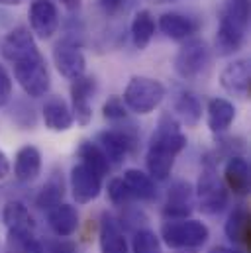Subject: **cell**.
<instances>
[{
    "label": "cell",
    "mask_w": 251,
    "mask_h": 253,
    "mask_svg": "<svg viewBox=\"0 0 251 253\" xmlns=\"http://www.w3.org/2000/svg\"><path fill=\"white\" fill-rule=\"evenodd\" d=\"M2 218H4V224H6V228H8L10 238L34 236L36 222H34L30 210H28L22 202H18V200L6 202L4 210H2Z\"/></svg>",
    "instance_id": "cell-12"
},
{
    "label": "cell",
    "mask_w": 251,
    "mask_h": 253,
    "mask_svg": "<svg viewBox=\"0 0 251 253\" xmlns=\"http://www.w3.org/2000/svg\"><path fill=\"white\" fill-rule=\"evenodd\" d=\"M236 120V106L226 98H212L206 108V124L210 131L222 133Z\"/></svg>",
    "instance_id": "cell-22"
},
{
    "label": "cell",
    "mask_w": 251,
    "mask_h": 253,
    "mask_svg": "<svg viewBox=\"0 0 251 253\" xmlns=\"http://www.w3.org/2000/svg\"><path fill=\"white\" fill-rule=\"evenodd\" d=\"M210 232L206 224L200 220L183 218V220H167L161 226V238L163 242L173 250H190L200 248L206 244Z\"/></svg>",
    "instance_id": "cell-5"
},
{
    "label": "cell",
    "mask_w": 251,
    "mask_h": 253,
    "mask_svg": "<svg viewBox=\"0 0 251 253\" xmlns=\"http://www.w3.org/2000/svg\"><path fill=\"white\" fill-rule=\"evenodd\" d=\"M159 30L175 42L188 40L192 34H196L198 24L181 12H165L159 16Z\"/></svg>",
    "instance_id": "cell-17"
},
{
    "label": "cell",
    "mask_w": 251,
    "mask_h": 253,
    "mask_svg": "<svg viewBox=\"0 0 251 253\" xmlns=\"http://www.w3.org/2000/svg\"><path fill=\"white\" fill-rule=\"evenodd\" d=\"M69 12H77L81 8V0H59Z\"/></svg>",
    "instance_id": "cell-38"
},
{
    "label": "cell",
    "mask_w": 251,
    "mask_h": 253,
    "mask_svg": "<svg viewBox=\"0 0 251 253\" xmlns=\"http://www.w3.org/2000/svg\"><path fill=\"white\" fill-rule=\"evenodd\" d=\"M42 253H79L73 242H51L45 248L42 246Z\"/></svg>",
    "instance_id": "cell-35"
},
{
    "label": "cell",
    "mask_w": 251,
    "mask_h": 253,
    "mask_svg": "<svg viewBox=\"0 0 251 253\" xmlns=\"http://www.w3.org/2000/svg\"><path fill=\"white\" fill-rule=\"evenodd\" d=\"M28 18L32 32L42 40H49L59 28V12L51 0H34Z\"/></svg>",
    "instance_id": "cell-10"
},
{
    "label": "cell",
    "mask_w": 251,
    "mask_h": 253,
    "mask_svg": "<svg viewBox=\"0 0 251 253\" xmlns=\"http://www.w3.org/2000/svg\"><path fill=\"white\" fill-rule=\"evenodd\" d=\"M122 181L126 183V187L129 190V194L133 196V200H153L157 196V189L155 183L149 175H145L139 169H127L122 177Z\"/></svg>",
    "instance_id": "cell-25"
},
{
    "label": "cell",
    "mask_w": 251,
    "mask_h": 253,
    "mask_svg": "<svg viewBox=\"0 0 251 253\" xmlns=\"http://www.w3.org/2000/svg\"><path fill=\"white\" fill-rule=\"evenodd\" d=\"M131 40L137 49H145L155 34V20L149 10H139L131 20Z\"/></svg>",
    "instance_id": "cell-26"
},
{
    "label": "cell",
    "mask_w": 251,
    "mask_h": 253,
    "mask_svg": "<svg viewBox=\"0 0 251 253\" xmlns=\"http://www.w3.org/2000/svg\"><path fill=\"white\" fill-rule=\"evenodd\" d=\"M102 116L104 120L108 122H120V120H126L127 112H126V104L122 100V96H110L104 106H102Z\"/></svg>",
    "instance_id": "cell-33"
},
{
    "label": "cell",
    "mask_w": 251,
    "mask_h": 253,
    "mask_svg": "<svg viewBox=\"0 0 251 253\" xmlns=\"http://www.w3.org/2000/svg\"><path fill=\"white\" fill-rule=\"evenodd\" d=\"M43 122L51 131H67L73 127V114L71 108L61 96H51L43 106Z\"/></svg>",
    "instance_id": "cell-24"
},
{
    "label": "cell",
    "mask_w": 251,
    "mask_h": 253,
    "mask_svg": "<svg viewBox=\"0 0 251 253\" xmlns=\"http://www.w3.org/2000/svg\"><path fill=\"white\" fill-rule=\"evenodd\" d=\"M208 61H210V49L206 42L200 38H192L187 40V43L175 55V71L181 79L192 81L206 69Z\"/></svg>",
    "instance_id": "cell-6"
},
{
    "label": "cell",
    "mask_w": 251,
    "mask_h": 253,
    "mask_svg": "<svg viewBox=\"0 0 251 253\" xmlns=\"http://www.w3.org/2000/svg\"><path fill=\"white\" fill-rule=\"evenodd\" d=\"M14 69V77L18 81V84L24 88V92L32 98H42L47 94L49 86H51V79H49V71L43 55L40 53V49H34L18 59L12 61Z\"/></svg>",
    "instance_id": "cell-2"
},
{
    "label": "cell",
    "mask_w": 251,
    "mask_h": 253,
    "mask_svg": "<svg viewBox=\"0 0 251 253\" xmlns=\"http://www.w3.org/2000/svg\"><path fill=\"white\" fill-rule=\"evenodd\" d=\"M210 253H240V252H234V250H228V248H214V250H210Z\"/></svg>",
    "instance_id": "cell-40"
},
{
    "label": "cell",
    "mask_w": 251,
    "mask_h": 253,
    "mask_svg": "<svg viewBox=\"0 0 251 253\" xmlns=\"http://www.w3.org/2000/svg\"><path fill=\"white\" fill-rule=\"evenodd\" d=\"M71 190H73V198L79 204H88L100 194L102 177L96 175L90 167L79 163L71 169Z\"/></svg>",
    "instance_id": "cell-11"
},
{
    "label": "cell",
    "mask_w": 251,
    "mask_h": 253,
    "mask_svg": "<svg viewBox=\"0 0 251 253\" xmlns=\"http://www.w3.org/2000/svg\"><path fill=\"white\" fill-rule=\"evenodd\" d=\"M244 34H246V28H242L230 16L220 12V24H218V32H216V51H218V55H222V57L234 55L244 43Z\"/></svg>",
    "instance_id": "cell-13"
},
{
    "label": "cell",
    "mask_w": 251,
    "mask_h": 253,
    "mask_svg": "<svg viewBox=\"0 0 251 253\" xmlns=\"http://www.w3.org/2000/svg\"><path fill=\"white\" fill-rule=\"evenodd\" d=\"M165 86L161 81L151 77H131L124 90L126 108H129L135 114H151L165 98Z\"/></svg>",
    "instance_id": "cell-3"
},
{
    "label": "cell",
    "mask_w": 251,
    "mask_h": 253,
    "mask_svg": "<svg viewBox=\"0 0 251 253\" xmlns=\"http://www.w3.org/2000/svg\"><path fill=\"white\" fill-rule=\"evenodd\" d=\"M173 110H175L173 116L188 127H194L202 118V102L192 90H181L175 96Z\"/></svg>",
    "instance_id": "cell-23"
},
{
    "label": "cell",
    "mask_w": 251,
    "mask_h": 253,
    "mask_svg": "<svg viewBox=\"0 0 251 253\" xmlns=\"http://www.w3.org/2000/svg\"><path fill=\"white\" fill-rule=\"evenodd\" d=\"M42 173V153L34 145H24L18 149L14 159V177L20 183H32Z\"/></svg>",
    "instance_id": "cell-16"
},
{
    "label": "cell",
    "mask_w": 251,
    "mask_h": 253,
    "mask_svg": "<svg viewBox=\"0 0 251 253\" xmlns=\"http://www.w3.org/2000/svg\"><path fill=\"white\" fill-rule=\"evenodd\" d=\"M196 194H198L200 210L206 214H218L228 206V190L222 185V181L218 179L216 163L210 157H204L202 171L198 177Z\"/></svg>",
    "instance_id": "cell-4"
},
{
    "label": "cell",
    "mask_w": 251,
    "mask_h": 253,
    "mask_svg": "<svg viewBox=\"0 0 251 253\" xmlns=\"http://www.w3.org/2000/svg\"><path fill=\"white\" fill-rule=\"evenodd\" d=\"M220 84L238 96H248L250 94L251 84V73H250V61L248 59H238L234 63L226 65L222 75H220Z\"/></svg>",
    "instance_id": "cell-14"
},
{
    "label": "cell",
    "mask_w": 251,
    "mask_h": 253,
    "mask_svg": "<svg viewBox=\"0 0 251 253\" xmlns=\"http://www.w3.org/2000/svg\"><path fill=\"white\" fill-rule=\"evenodd\" d=\"M96 88V83L92 77H79L71 84V114L73 120H77L79 126H88L92 120V104L90 96Z\"/></svg>",
    "instance_id": "cell-9"
},
{
    "label": "cell",
    "mask_w": 251,
    "mask_h": 253,
    "mask_svg": "<svg viewBox=\"0 0 251 253\" xmlns=\"http://www.w3.org/2000/svg\"><path fill=\"white\" fill-rule=\"evenodd\" d=\"M131 252L133 253H163L161 250V242L159 236L151 230H137L133 236V244H131Z\"/></svg>",
    "instance_id": "cell-30"
},
{
    "label": "cell",
    "mask_w": 251,
    "mask_h": 253,
    "mask_svg": "<svg viewBox=\"0 0 251 253\" xmlns=\"http://www.w3.org/2000/svg\"><path fill=\"white\" fill-rule=\"evenodd\" d=\"M24 0H0V6H18L22 4Z\"/></svg>",
    "instance_id": "cell-39"
},
{
    "label": "cell",
    "mask_w": 251,
    "mask_h": 253,
    "mask_svg": "<svg viewBox=\"0 0 251 253\" xmlns=\"http://www.w3.org/2000/svg\"><path fill=\"white\" fill-rule=\"evenodd\" d=\"M63 194H65V189H63L61 177L53 175V177L43 185V189L40 190V194H38V198H36V204H38L42 210H49V208L61 204Z\"/></svg>",
    "instance_id": "cell-29"
},
{
    "label": "cell",
    "mask_w": 251,
    "mask_h": 253,
    "mask_svg": "<svg viewBox=\"0 0 251 253\" xmlns=\"http://www.w3.org/2000/svg\"><path fill=\"white\" fill-rule=\"evenodd\" d=\"M137 135L133 127L124 129H104L96 135V145L102 149L110 165H120L129 151H133Z\"/></svg>",
    "instance_id": "cell-7"
},
{
    "label": "cell",
    "mask_w": 251,
    "mask_h": 253,
    "mask_svg": "<svg viewBox=\"0 0 251 253\" xmlns=\"http://www.w3.org/2000/svg\"><path fill=\"white\" fill-rule=\"evenodd\" d=\"M10 96H12V79H10L8 71L0 65V108L4 104H8Z\"/></svg>",
    "instance_id": "cell-34"
},
{
    "label": "cell",
    "mask_w": 251,
    "mask_h": 253,
    "mask_svg": "<svg viewBox=\"0 0 251 253\" xmlns=\"http://www.w3.org/2000/svg\"><path fill=\"white\" fill-rule=\"evenodd\" d=\"M222 12L230 16L234 22H238L242 28H248L250 24V0H226Z\"/></svg>",
    "instance_id": "cell-31"
},
{
    "label": "cell",
    "mask_w": 251,
    "mask_h": 253,
    "mask_svg": "<svg viewBox=\"0 0 251 253\" xmlns=\"http://www.w3.org/2000/svg\"><path fill=\"white\" fill-rule=\"evenodd\" d=\"M192 212V187L185 181H177L167 196L163 216L167 220H183Z\"/></svg>",
    "instance_id": "cell-15"
},
{
    "label": "cell",
    "mask_w": 251,
    "mask_h": 253,
    "mask_svg": "<svg viewBox=\"0 0 251 253\" xmlns=\"http://www.w3.org/2000/svg\"><path fill=\"white\" fill-rule=\"evenodd\" d=\"M47 222H49V228L59 238H69L79 228V212L75 206L61 202L47 210Z\"/></svg>",
    "instance_id": "cell-19"
},
{
    "label": "cell",
    "mask_w": 251,
    "mask_h": 253,
    "mask_svg": "<svg viewBox=\"0 0 251 253\" xmlns=\"http://www.w3.org/2000/svg\"><path fill=\"white\" fill-rule=\"evenodd\" d=\"M153 2H157V4H165V2H177V0H153Z\"/></svg>",
    "instance_id": "cell-41"
},
{
    "label": "cell",
    "mask_w": 251,
    "mask_h": 253,
    "mask_svg": "<svg viewBox=\"0 0 251 253\" xmlns=\"http://www.w3.org/2000/svg\"><path fill=\"white\" fill-rule=\"evenodd\" d=\"M34 49H38L36 40H34L32 32H30L28 28H24V26L14 28V30L4 38V42H2V55H4V59L10 61V63H12L14 59H18V57H22V55L34 51Z\"/></svg>",
    "instance_id": "cell-18"
},
{
    "label": "cell",
    "mask_w": 251,
    "mask_h": 253,
    "mask_svg": "<svg viewBox=\"0 0 251 253\" xmlns=\"http://www.w3.org/2000/svg\"><path fill=\"white\" fill-rule=\"evenodd\" d=\"M185 147H187V135L181 131V122L171 112H165L159 118V124L149 139V147L145 155L149 177L155 181L169 179L175 159Z\"/></svg>",
    "instance_id": "cell-1"
},
{
    "label": "cell",
    "mask_w": 251,
    "mask_h": 253,
    "mask_svg": "<svg viewBox=\"0 0 251 253\" xmlns=\"http://www.w3.org/2000/svg\"><path fill=\"white\" fill-rule=\"evenodd\" d=\"M108 198H110V202H112L114 206H126V204H129V202L133 200V196L129 194L126 183L122 181V177L112 179V181L108 183Z\"/></svg>",
    "instance_id": "cell-32"
},
{
    "label": "cell",
    "mask_w": 251,
    "mask_h": 253,
    "mask_svg": "<svg viewBox=\"0 0 251 253\" xmlns=\"http://www.w3.org/2000/svg\"><path fill=\"white\" fill-rule=\"evenodd\" d=\"M98 244H100L102 253H127V242L124 238V232H122L120 224L108 214H104V218L100 222Z\"/></svg>",
    "instance_id": "cell-21"
},
{
    "label": "cell",
    "mask_w": 251,
    "mask_h": 253,
    "mask_svg": "<svg viewBox=\"0 0 251 253\" xmlns=\"http://www.w3.org/2000/svg\"><path fill=\"white\" fill-rule=\"evenodd\" d=\"M8 175H10V161H8L6 153L0 149V181L6 179Z\"/></svg>",
    "instance_id": "cell-37"
},
{
    "label": "cell",
    "mask_w": 251,
    "mask_h": 253,
    "mask_svg": "<svg viewBox=\"0 0 251 253\" xmlns=\"http://www.w3.org/2000/svg\"><path fill=\"white\" fill-rule=\"evenodd\" d=\"M224 181H226V187L234 194H240V196L248 194L250 192V163L240 155L230 157L224 167Z\"/></svg>",
    "instance_id": "cell-20"
},
{
    "label": "cell",
    "mask_w": 251,
    "mask_h": 253,
    "mask_svg": "<svg viewBox=\"0 0 251 253\" xmlns=\"http://www.w3.org/2000/svg\"><path fill=\"white\" fill-rule=\"evenodd\" d=\"M126 0H100V8L108 14V16H116L122 12Z\"/></svg>",
    "instance_id": "cell-36"
},
{
    "label": "cell",
    "mask_w": 251,
    "mask_h": 253,
    "mask_svg": "<svg viewBox=\"0 0 251 253\" xmlns=\"http://www.w3.org/2000/svg\"><path fill=\"white\" fill-rule=\"evenodd\" d=\"M53 63L57 67L59 75H63L69 81H75L84 75L86 69V59L77 45V42L65 38L55 47H53Z\"/></svg>",
    "instance_id": "cell-8"
},
{
    "label": "cell",
    "mask_w": 251,
    "mask_h": 253,
    "mask_svg": "<svg viewBox=\"0 0 251 253\" xmlns=\"http://www.w3.org/2000/svg\"><path fill=\"white\" fill-rule=\"evenodd\" d=\"M77 157L81 159V163L83 165H86V167H90L96 175H100V177H104L108 171H110V163H108V159H106V155L102 153V149L96 145V143H92V141H81V145H79V149H77Z\"/></svg>",
    "instance_id": "cell-27"
},
{
    "label": "cell",
    "mask_w": 251,
    "mask_h": 253,
    "mask_svg": "<svg viewBox=\"0 0 251 253\" xmlns=\"http://www.w3.org/2000/svg\"><path fill=\"white\" fill-rule=\"evenodd\" d=\"M224 232L234 244H250V212L246 208H236L230 214Z\"/></svg>",
    "instance_id": "cell-28"
}]
</instances>
